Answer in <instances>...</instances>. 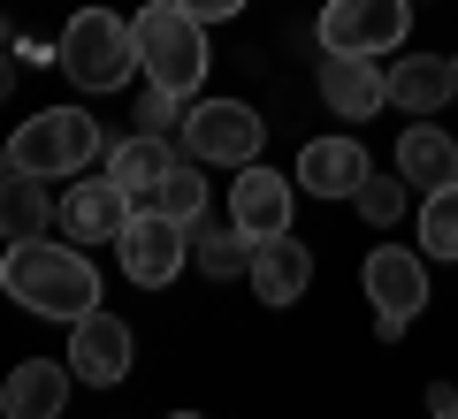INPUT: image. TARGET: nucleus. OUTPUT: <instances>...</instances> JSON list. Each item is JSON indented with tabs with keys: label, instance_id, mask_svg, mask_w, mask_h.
I'll list each match as a JSON object with an SVG mask.
<instances>
[{
	"label": "nucleus",
	"instance_id": "nucleus-1",
	"mask_svg": "<svg viewBox=\"0 0 458 419\" xmlns=\"http://www.w3.org/2000/svg\"><path fill=\"white\" fill-rule=\"evenodd\" d=\"M0 290L16 297L23 313H38V321H62L77 328L84 313L99 306V267L84 252H69V244H8V259H0Z\"/></svg>",
	"mask_w": 458,
	"mask_h": 419
},
{
	"label": "nucleus",
	"instance_id": "nucleus-2",
	"mask_svg": "<svg viewBox=\"0 0 458 419\" xmlns=\"http://www.w3.org/2000/svg\"><path fill=\"white\" fill-rule=\"evenodd\" d=\"M107 153V138H99V122L84 107H38L31 122H16V138L0 146V176H84V161H99Z\"/></svg>",
	"mask_w": 458,
	"mask_h": 419
},
{
	"label": "nucleus",
	"instance_id": "nucleus-3",
	"mask_svg": "<svg viewBox=\"0 0 458 419\" xmlns=\"http://www.w3.org/2000/svg\"><path fill=\"white\" fill-rule=\"evenodd\" d=\"M131 38H138V69H146L153 92L191 99L199 77L214 69V54H207V23H199L191 8H176V0H153V8H138Z\"/></svg>",
	"mask_w": 458,
	"mask_h": 419
},
{
	"label": "nucleus",
	"instance_id": "nucleus-4",
	"mask_svg": "<svg viewBox=\"0 0 458 419\" xmlns=\"http://www.w3.org/2000/svg\"><path fill=\"white\" fill-rule=\"evenodd\" d=\"M54 69L62 77H77L84 92H123L138 69V38L131 23L114 16V8H77L62 31V46H54Z\"/></svg>",
	"mask_w": 458,
	"mask_h": 419
},
{
	"label": "nucleus",
	"instance_id": "nucleus-5",
	"mask_svg": "<svg viewBox=\"0 0 458 419\" xmlns=\"http://www.w3.org/2000/svg\"><path fill=\"white\" fill-rule=\"evenodd\" d=\"M267 146V122L245 107V99H199L191 114H183V161L199 168H252Z\"/></svg>",
	"mask_w": 458,
	"mask_h": 419
},
{
	"label": "nucleus",
	"instance_id": "nucleus-6",
	"mask_svg": "<svg viewBox=\"0 0 458 419\" xmlns=\"http://www.w3.org/2000/svg\"><path fill=\"white\" fill-rule=\"evenodd\" d=\"M412 0H328L321 8V54L344 62H382L390 46H405Z\"/></svg>",
	"mask_w": 458,
	"mask_h": 419
},
{
	"label": "nucleus",
	"instance_id": "nucleus-7",
	"mask_svg": "<svg viewBox=\"0 0 458 419\" xmlns=\"http://www.w3.org/2000/svg\"><path fill=\"white\" fill-rule=\"evenodd\" d=\"M114 259H123V274H131L138 290H168L183 274V259H191V229L161 206H138L131 229L114 237Z\"/></svg>",
	"mask_w": 458,
	"mask_h": 419
},
{
	"label": "nucleus",
	"instance_id": "nucleus-8",
	"mask_svg": "<svg viewBox=\"0 0 458 419\" xmlns=\"http://www.w3.org/2000/svg\"><path fill=\"white\" fill-rule=\"evenodd\" d=\"M360 282H367L375 321L412 328V313L428 306V267H420V252H405V244H375V252H367V267H360Z\"/></svg>",
	"mask_w": 458,
	"mask_h": 419
},
{
	"label": "nucleus",
	"instance_id": "nucleus-9",
	"mask_svg": "<svg viewBox=\"0 0 458 419\" xmlns=\"http://www.w3.org/2000/svg\"><path fill=\"white\" fill-rule=\"evenodd\" d=\"M131 214H138V198L123 191L114 176H92V183H69V198L54 206V222L69 229V244H114L123 229H131Z\"/></svg>",
	"mask_w": 458,
	"mask_h": 419
},
{
	"label": "nucleus",
	"instance_id": "nucleus-10",
	"mask_svg": "<svg viewBox=\"0 0 458 419\" xmlns=\"http://www.w3.org/2000/svg\"><path fill=\"white\" fill-rule=\"evenodd\" d=\"M131 351H138L131 328L114 321V313H99V306L69 328V373H77L84 389H114L123 373H131Z\"/></svg>",
	"mask_w": 458,
	"mask_h": 419
},
{
	"label": "nucleus",
	"instance_id": "nucleus-11",
	"mask_svg": "<svg viewBox=\"0 0 458 419\" xmlns=\"http://www.w3.org/2000/svg\"><path fill=\"white\" fill-rule=\"evenodd\" d=\"M229 222L245 229L252 244L267 237H291V176H276V168H237V183H229Z\"/></svg>",
	"mask_w": 458,
	"mask_h": 419
},
{
	"label": "nucleus",
	"instance_id": "nucleus-12",
	"mask_svg": "<svg viewBox=\"0 0 458 419\" xmlns=\"http://www.w3.org/2000/svg\"><path fill=\"white\" fill-rule=\"evenodd\" d=\"M245 282L260 290V306H298L306 297V282H313V252L298 237H267V244H252V267H245Z\"/></svg>",
	"mask_w": 458,
	"mask_h": 419
},
{
	"label": "nucleus",
	"instance_id": "nucleus-13",
	"mask_svg": "<svg viewBox=\"0 0 458 419\" xmlns=\"http://www.w3.org/2000/svg\"><path fill=\"white\" fill-rule=\"evenodd\" d=\"M69 358H23L8 381H0V419H54L69 404Z\"/></svg>",
	"mask_w": 458,
	"mask_h": 419
},
{
	"label": "nucleus",
	"instance_id": "nucleus-14",
	"mask_svg": "<svg viewBox=\"0 0 458 419\" xmlns=\"http://www.w3.org/2000/svg\"><path fill=\"white\" fill-rule=\"evenodd\" d=\"M367 176H375V168H367L360 138H313V146L298 153V183H306L313 198H352Z\"/></svg>",
	"mask_w": 458,
	"mask_h": 419
},
{
	"label": "nucleus",
	"instance_id": "nucleus-15",
	"mask_svg": "<svg viewBox=\"0 0 458 419\" xmlns=\"http://www.w3.org/2000/svg\"><path fill=\"white\" fill-rule=\"evenodd\" d=\"M382 84H390V107L436 114V107H451V99H458V62H443V54H405Z\"/></svg>",
	"mask_w": 458,
	"mask_h": 419
},
{
	"label": "nucleus",
	"instance_id": "nucleus-16",
	"mask_svg": "<svg viewBox=\"0 0 458 419\" xmlns=\"http://www.w3.org/2000/svg\"><path fill=\"white\" fill-rule=\"evenodd\" d=\"M321 99L344 114V122H367V114H382V99H390L382 62H344V54H328V62H321Z\"/></svg>",
	"mask_w": 458,
	"mask_h": 419
},
{
	"label": "nucleus",
	"instance_id": "nucleus-17",
	"mask_svg": "<svg viewBox=\"0 0 458 419\" xmlns=\"http://www.w3.org/2000/svg\"><path fill=\"white\" fill-rule=\"evenodd\" d=\"M397 176H405L412 191H443V183H458V138H443L436 122H412L405 138H397Z\"/></svg>",
	"mask_w": 458,
	"mask_h": 419
},
{
	"label": "nucleus",
	"instance_id": "nucleus-18",
	"mask_svg": "<svg viewBox=\"0 0 458 419\" xmlns=\"http://www.w3.org/2000/svg\"><path fill=\"white\" fill-rule=\"evenodd\" d=\"M168 168H176V153H168V138H153V130H138V138H114V146H107V176L123 183L131 198H153Z\"/></svg>",
	"mask_w": 458,
	"mask_h": 419
},
{
	"label": "nucleus",
	"instance_id": "nucleus-19",
	"mask_svg": "<svg viewBox=\"0 0 458 419\" xmlns=\"http://www.w3.org/2000/svg\"><path fill=\"white\" fill-rule=\"evenodd\" d=\"M54 229V198L38 191V176H8L0 183V237L8 244H31Z\"/></svg>",
	"mask_w": 458,
	"mask_h": 419
},
{
	"label": "nucleus",
	"instance_id": "nucleus-20",
	"mask_svg": "<svg viewBox=\"0 0 458 419\" xmlns=\"http://www.w3.org/2000/svg\"><path fill=\"white\" fill-rule=\"evenodd\" d=\"M191 259H199V274H214V282H237V274L252 267V237L237 222H191Z\"/></svg>",
	"mask_w": 458,
	"mask_h": 419
},
{
	"label": "nucleus",
	"instance_id": "nucleus-21",
	"mask_svg": "<svg viewBox=\"0 0 458 419\" xmlns=\"http://www.w3.org/2000/svg\"><path fill=\"white\" fill-rule=\"evenodd\" d=\"M153 206H161V214H176L183 229H191V222H207V183H199V161H176V168H168V176H161V191H153Z\"/></svg>",
	"mask_w": 458,
	"mask_h": 419
},
{
	"label": "nucleus",
	"instance_id": "nucleus-22",
	"mask_svg": "<svg viewBox=\"0 0 458 419\" xmlns=\"http://www.w3.org/2000/svg\"><path fill=\"white\" fill-rule=\"evenodd\" d=\"M420 244H428V259H458V183L428 191V206H420Z\"/></svg>",
	"mask_w": 458,
	"mask_h": 419
},
{
	"label": "nucleus",
	"instance_id": "nucleus-23",
	"mask_svg": "<svg viewBox=\"0 0 458 419\" xmlns=\"http://www.w3.org/2000/svg\"><path fill=\"white\" fill-rule=\"evenodd\" d=\"M405 198H412V183H405V176H367L360 191H352V206H360L375 229H390L397 214H405Z\"/></svg>",
	"mask_w": 458,
	"mask_h": 419
},
{
	"label": "nucleus",
	"instance_id": "nucleus-24",
	"mask_svg": "<svg viewBox=\"0 0 458 419\" xmlns=\"http://www.w3.org/2000/svg\"><path fill=\"white\" fill-rule=\"evenodd\" d=\"M138 130H153V138L183 130V99H176V92H153V84H146V99H138Z\"/></svg>",
	"mask_w": 458,
	"mask_h": 419
},
{
	"label": "nucleus",
	"instance_id": "nucleus-25",
	"mask_svg": "<svg viewBox=\"0 0 458 419\" xmlns=\"http://www.w3.org/2000/svg\"><path fill=\"white\" fill-rule=\"evenodd\" d=\"M176 8H191L199 23H222V16H237V8H245V0H176Z\"/></svg>",
	"mask_w": 458,
	"mask_h": 419
},
{
	"label": "nucleus",
	"instance_id": "nucleus-26",
	"mask_svg": "<svg viewBox=\"0 0 458 419\" xmlns=\"http://www.w3.org/2000/svg\"><path fill=\"white\" fill-rule=\"evenodd\" d=\"M168 419H199V412H168Z\"/></svg>",
	"mask_w": 458,
	"mask_h": 419
},
{
	"label": "nucleus",
	"instance_id": "nucleus-27",
	"mask_svg": "<svg viewBox=\"0 0 458 419\" xmlns=\"http://www.w3.org/2000/svg\"><path fill=\"white\" fill-rule=\"evenodd\" d=\"M436 419H458V404H451V412H436Z\"/></svg>",
	"mask_w": 458,
	"mask_h": 419
},
{
	"label": "nucleus",
	"instance_id": "nucleus-28",
	"mask_svg": "<svg viewBox=\"0 0 458 419\" xmlns=\"http://www.w3.org/2000/svg\"><path fill=\"white\" fill-rule=\"evenodd\" d=\"M0 84H8V62H0Z\"/></svg>",
	"mask_w": 458,
	"mask_h": 419
}]
</instances>
